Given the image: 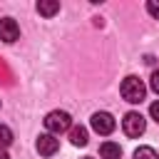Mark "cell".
Returning <instances> with one entry per match:
<instances>
[{"mask_svg":"<svg viewBox=\"0 0 159 159\" xmlns=\"http://www.w3.org/2000/svg\"><path fill=\"white\" fill-rule=\"evenodd\" d=\"M122 97H124L127 102H132V104H139V102L147 97L144 82H142L139 77H134V75L124 77V82H122Z\"/></svg>","mask_w":159,"mask_h":159,"instance_id":"1","label":"cell"},{"mask_svg":"<svg viewBox=\"0 0 159 159\" xmlns=\"http://www.w3.org/2000/svg\"><path fill=\"white\" fill-rule=\"evenodd\" d=\"M45 127H47L50 134H62V132L72 129V117L67 112H62V109H55V112H50L45 117Z\"/></svg>","mask_w":159,"mask_h":159,"instance_id":"2","label":"cell"},{"mask_svg":"<svg viewBox=\"0 0 159 159\" xmlns=\"http://www.w3.org/2000/svg\"><path fill=\"white\" fill-rule=\"evenodd\" d=\"M122 129H124L127 137H142L144 129H147V119L139 112H127L124 119H122Z\"/></svg>","mask_w":159,"mask_h":159,"instance_id":"3","label":"cell"},{"mask_svg":"<svg viewBox=\"0 0 159 159\" xmlns=\"http://www.w3.org/2000/svg\"><path fill=\"white\" fill-rule=\"evenodd\" d=\"M89 124H92V129L97 134H112L114 127H117V122H114V117L109 112H94L92 119H89Z\"/></svg>","mask_w":159,"mask_h":159,"instance_id":"4","label":"cell"},{"mask_svg":"<svg viewBox=\"0 0 159 159\" xmlns=\"http://www.w3.org/2000/svg\"><path fill=\"white\" fill-rule=\"evenodd\" d=\"M20 37V27L12 17H2L0 20V40L2 42H15Z\"/></svg>","mask_w":159,"mask_h":159,"instance_id":"5","label":"cell"},{"mask_svg":"<svg viewBox=\"0 0 159 159\" xmlns=\"http://www.w3.org/2000/svg\"><path fill=\"white\" fill-rule=\"evenodd\" d=\"M35 147H37V152H40L42 157H52V154L60 149V142L55 139V134H40Z\"/></svg>","mask_w":159,"mask_h":159,"instance_id":"6","label":"cell"},{"mask_svg":"<svg viewBox=\"0 0 159 159\" xmlns=\"http://www.w3.org/2000/svg\"><path fill=\"white\" fill-rule=\"evenodd\" d=\"M99 154H102V159H119L122 157V147L114 144V142H104L99 147Z\"/></svg>","mask_w":159,"mask_h":159,"instance_id":"7","label":"cell"},{"mask_svg":"<svg viewBox=\"0 0 159 159\" xmlns=\"http://www.w3.org/2000/svg\"><path fill=\"white\" fill-rule=\"evenodd\" d=\"M57 10H60V2L57 0H40L37 2V12L45 15V17H52Z\"/></svg>","mask_w":159,"mask_h":159,"instance_id":"8","label":"cell"},{"mask_svg":"<svg viewBox=\"0 0 159 159\" xmlns=\"http://www.w3.org/2000/svg\"><path fill=\"white\" fill-rule=\"evenodd\" d=\"M70 142H72L75 147H84V144H87V129L80 127V124L72 127V129H70Z\"/></svg>","mask_w":159,"mask_h":159,"instance_id":"9","label":"cell"},{"mask_svg":"<svg viewBox=\"0 0 159 159\" xmlns=\"http://www.w3.org/2000/svg\"><path fill=\"white\" fill-rule=\"evenodd\" d=\"M10 144H12V132H10V127L0 124V149H7Z\"/></svg>","mask_w":159,"mask_h":159,"instance_id":"10","label":"cell"},{"mask_svg":"<svg viewBox=\"0 0 159 159\" xmlns=\"http://www.w3.org/2000/svg\"><path fill=\"white\" fill-rule=\"evenodd\" d=\"M134 159H159V157H157V152L152 147H139L134 152Z\"/></svg>","mask_w":159,"mask_h":159,"instance_id":"11","label":"cell"},{"mask_svg":"<svg viewBox=\"0 0 159 159\" xmlns=\"http://www.w3.org/2000/svg\"><path fill=\"white\" fill-rule=\"evenodd\" d=\"M147 12H149L154 20H159V0H149V2H147Z\"/></svg>","mask_w":159,"mask_h":159,"instance_id":"12","label":"cell"},{"mask_svg":"<svg viewBox=\"0 0 159 159\" xmlns=\"http://www.w3.org/2000/svg\"><path fill=\"white\" fill-rule=\"evenodd\" d=\"M149 87H152V89H154V92L159 94V70H154V72H152V80H149Z\"/></svg>","mask_w":159,"mask_h":159,"instance_id":"13","label":"cell"},{"mask_svg":"<svg viewBox=\"0 0 159 159\" xmlns=\"http://www.w3.org/2000/svg\"><path fill=\"white\" fill-rule=\"evenodd\" d=\"M149 114H152V119L159 124V99H157V102H152V107H149Z\"/></svg>","mask_w":159,"mask_h":159,"instance_id":"14","label":"cell"},{"mask_svg":"<svg viewBox=\"0 0 159 159\" xmlns=\"http://www.w3.org/2000/svg\"><path fill=\"white\" fill-rule=\"evenodd\" d=\"M0 159H10V157H7V152H5V149H0Z\"/></svg>","mask_w":159,"mask_h":159,"instance_id":"15","label":"cell"},{"mask_svg":"<svg viewBox=\"0 0 159 159\" xmlns=\"http://www.w3.org/2000/svg\"><path fill=\"white\" fill-rule=\"evenodd\" d=\"M84 159H92V157H84Z\"/></svg>","mask_w":159,"mask_h":159,"instance_id":"16","label":"cell"}]
</instances>
